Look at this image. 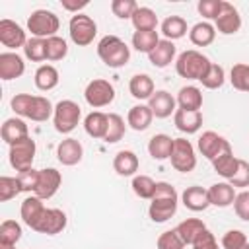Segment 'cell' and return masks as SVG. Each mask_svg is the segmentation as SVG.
Returning a JSON list of instances; mask_svg holds the SVG:
<instances>
[{
	"instance_id": "cell-1",
	"label": "cell",
	"mask_w": 249,
	"mask_h": 249,
	"mask_svg": "<svg viewBox=\"0 0 249 249\" xmlns=\"http://www.w3.org/2000/svg\"><path fill=\"white\" fill-rule=\"evenodd\" d=\"M177 204H179V195H177L175 187L167 181H158L156 183V193H154V196L150 200V206H148V216H150L152 222L163 224L171 216H175Z\"/></svg>"
},
{
	"instance_id": "cell-2",
	"label": "cell",
	"mask_w": 249,
	"mask_h": 249,
	"mask_svg": "<svg viewBox=\"0 0 249 249\" xmlns=\"http://www.w3.org/2000/svg\"><path fill=\"white\" fill-rule=\"evenodd\" d=\"M97 56L109 68H123L130 60V49L121 37L105 35L97 43Z\"/></svg>"
},
{
	"instance_id": "cell-3",
	"label": "cell",
	"mask_w": 249,
	"mask_h": 249,
	"mask_svg": "<svg viewBox=\"0 0 249 249\" xmlns=\"http://www.w3.org/2000/svg\"><path fill=\"white\" fill-rule=\"evenodd\" d=\"M210 66V58L195 49L183 51L175 60V72L185 80H198L206 74Z\"/></svg>"
},
{
	"instance_id": "cell-4",
	"label": "cell",
	"mask_w": 249,
	"mask_h": 249,
	"mask_svg": "<svg viewBox=\"0 0 249 249\" xmlns=\"http://www.w3.org/2000/svg\"><path fill=\"white\" fill-rule=\"evenodd\" d=\"M58 27H60L58 16L51 10H45V8L33 10L27 18V31L31 33V37H39V39L54 37Z\"/></svg>"
},
{
	"instance_id": "cell-5",
	"label": "cell",
	"mask_w": 249,
	"mask_h": 249,
	"mask_svg": "<svg viewBox=\"0 0 249 249\" xmlns=\"http://www.w3.org/2000/svg\"><path fill=\"white\" fill-rule=\"evenodd\" d=\"M82 119V109L76 101L72 99H60L54 105V115H53V124L54 130L60 134H70Z\"/></svg>"
},
{
	"instance_id": "cell-6",
	"label": "cell",
	"mask_w": 249,
	"mask_h": 249,
	"mask_svg": "<svg viewBox=\"0 0 249 249\" xmlns=\"http://www.w3.org/2000/svg\"><path fill=\"white\" fill-rule=\"evenodd\" d=\"M68 33H70V39L74 45L88 47L93 43V39L97 35V23L88 14H74L68 23Z\"/></svg>"
},
{
	"instance_id": "cell-7",
	"label": "cell",
	"mask_w": 249,
	"mask_h": 249,
	"mask_svg": "<svg viewBox=\"0 0 249 249\" xmlns=\"http://www.w3.org/2000/svg\"><path fill=\"white\" fill-rule=\"evenodd\" d=\"M35 152H37V144H35V140L31 136H27V138L12 144L10 146V154H8L10 165L18 173L31 169L33 167V160H35Z\"/></svg>"
},
{
	"instance_id": "cell-8",
	"label": "cell",
	"mask_w": 249,
	"mask_h": 249,
	"mask_svg": "<svg viewBox=\"0 0 249 249\" xmlns=\"http://www.w3.org/2000/svg\"><path fill=\"white\" fill-rule=\"evenodd\" d=\"M171 165L179 173H191L196 167V154L195 146L187 138H175L173 140V150H171Z\"/></svg>"
},
{
	"instance_id": "cell-9",
	"label": "cell",
	"mask_w": 249,
	"mask_h": 249,
	"mask_svg": "<svg viewBox=\"0 0 249 249\" xmlns=\"http://www.w3.org/2000/svg\"><path fill=\"white\" fill-rule=\"evenodd\" d=\"M84 97H86V103L93 109H99V107H107L109 103H113L115 99V88L109 80H103V78H93L86 89H84Z\"/></svg>"
},
{
	"instance_id": "cell-10",
	"label": "cell",
	"mask_w": 249,
	"mask_h": 249,
	"mask_svg": "<svg viewBox=\"0 0 249 249\" xmlns=\"http://www.w3.org/2000/svg\"><path fill=\"white\" fill-rule=\"evenodd\" d=\"M196 148H198V152H200L206 160H210V161L216 160V158L222 156V154L231 152L230 142H228L222 134H218V132H214V130H204V132L198 136Z\"/></svg>"
},
{
	"instance_id": "cell-11",
	"label": "cell",
	"mask_w": 249,
	"mask_h": 249,
	"mask_svg": "<svg viewBox=\"0 0 249 249\" xmlns=\"http://www.w3.org/2000/svg\"><path fill=\"white\" fill-rule=\"evenodd\" d=\"M66 224H68V218L60 208H45L33 231H39L45 235H56L66 228Z\"/></svg>"
},
{
	"instance_id": "cell-12",
	"label": "cell",
	"mask_w": 249,
	"mask_h": 249,
	"mask_svg": "<svg viewBox=\"0 0 249 249\" xmlns=\"http://www.w3.org/2000/svg\"><path fill=\"white\" fill-rule=\"evenodd\" d=\"M0 43H2L6 49H10V51L19 49V47L23 49L25 43H27L25 29H23L19 23H16V21H12V19H8V18L0 19Z\"/></svg>"
},
{
	"instance_id": "cell-13",
	"label": "cell",
	"mask_w": 249,
	"mask_h": 249,
	"mask_svg": "<svg viewBox=\"0 0 249 249\" xmlns=\"http://www.w3.org/2000/svg\"><path fill=\"white\" fill-rule=\"evenodd\" d=\"M62 185V175L58 169L54 167H45V169H39V181H37V187H35V193L39 198L47 200V198H53L56 195V191L60 189Z\"/></svg>"
},
{
	"instance_id": "cell-14",
	"label": "cell",
	"mask_w": 249,
	"mask_h": 249,
	"mask_svg": "<svg viewBox=\"0 0 249 249\" xmlns=\"http://www.w3.org/2000/svg\"><path fill=\"white\" fill-rule=\"evenodd\" d=\"M214 27L222 35H233V33H237L241 29V16H239L237 8L233 4H230V2H224L222 12H220V16L214 21Z\"/></svg>"
},
{
	"instance_id": "cell-15",
	"label": "cell",
	"mask_w": 249,
	"mask_h": 249,
	"mask_svg": "<svg viewBox=\"0 0 249 249\" xmlns=\"http://www.w3.org/2000/svg\"><path fill=\"white\" fill-rule=\"evenodd\" d=\"M148 107L152 109V113H154L156 119H167V117L175 115V111H177V99L169 91L158 89L148 99Z\"/></svg>"
},
{
	"instance_id": "cell-16",
	"label": "cell",
	"mask_w": 249,
	"mask_h": 249,
	"mask_svg": "<svg viewBox=\"0 0 249 249\" xmlns=\"http://www.w3.org/2000/svg\"><path fill=\"white\" fill-rule=\"evenodd\" d=\"M181 202L191 212H202L210 206L208 189H204L200 185H191L181 193Z\"/></svg>"
},
{
	"instance_id": "cell-17",
	"label": "cell",
	"mask_w": 249,
	"mask_h": 249,
	"mask_svg": "<svg viewBox=\"0 0 249 249\" xmlns=\"http://www.w3.org/2000/svg\"><path fill=\"white\" fill-rule=\"evenodd\" d=\"M23 72H25V62L18 53H14V51L0 53V78L4 82L19 78V76H23Z\"/></svg>"
},
{
	"instance_id": "cell-18",
	"label": "cell",
	"mask_w": 249,
	"mask_h": 249,
	"mask_svg": "<svg viewBox=\"0 0 249 249\" xmlns=\"http://www.w3.org/2000/svg\"><path fill=\"white\" fill-rule=\"evenodd\" d=\"M84 158V146L80 140L76 138H64L58 142L56 146V160L62 163V165H76L80 163Z\"/></svg>"
},
{
	"instance_id": "cell-19",
	"label": "cell",
	"mask_w": 249,
	"mask_h": 249,
	"mask_svg": "<svg viewBox=\"0 0 249 249\" xmlns=\"http://www.w3.org/2000/svg\"><path fill=\"white\" fill-rule=\"evenodd\" d=\"M208 196H210V206H218V208H228L233 204L237 193L235 189L230 185V181H220L208 187Z\"/></svg>"
},
{
	"instance_id": "cell-20",
	"label": "cell",
	"mask_w": 249,
	"mask_h": 249,
	"mask_svg": "<svg viewBox=\"0 0 249 249\" xmlns=\"http://www.w3.org/2000/svg\"><path fill=\"white\" fill-rule=\"evenodd\" d=\"M0 136H2V140L6 144L12 146V144L27 138L29 136V128H27V124H25V121L21 117H12V119L4 121L2 128H0Z\"/></svg>"
},
{
	"instance_id": "cell-21",
	"label": "cell",
	"mask_w": 249,
	"mask_h": 249,
	"mask_svg": "<svg viewBox=\"0 0 249 249\" xmlns=\"http://www.w3.org/2000/svg\"><path fill=\"white\" fill-rule=\"evenodd\" d=\"M175 54H177L175 43L173 41H167V39H160V43L156 45V49L148 54V60L156 68H165V66H169L175 60Z\"/></svg>"
},
{
	"instance_id": "cell-22",
	"label": "cell",
	"mask_w": 249,
	"mask_h": 249,
	"mask_svg": "<svg viewBox=\"0 0 249 249\" xmlns=\"http://www.w3.org/2000/svg\"><path fill=\"white\" fill-rule=\"evenodd\" d=\"M45 208H47V206L43 204V198H39L37 195H31V196L23 198L21 208H19V214H21L23 224H25L27 228H31V230H33V228L37 226L39 218L43 216Z\"/></svg>"
},
{
	"instance_id": "cell-23",
	"label": "cell",
	"mask_w": 249,
	"mask_h": 249,
	"mask_svg": "<svg viewBox=\"0 0 249 249\" xmlns=\"http://www.w3.org/2000/svg\"><path fill=\"white\" fill-rule=\"evenodd\" d=\"M173 123H175V128L181 130L183 134H195L202 126V113L200 111L177 109L175 115H173Z\"/></svg>"
},
{
	"instance_id": "cell-24",
	"label": "cell",
	"mask_w": 249,
	"mask_h": 249,
	"mask_svg": "<svg viewBox=\"0 0 249 249\" xmlns=\"http://www.w3.org/2000/svg\"><path fill=\"white\" fill-rule=\"evenodd\" d=\"M152 121H154V113H152V109H150L148 105H144V103H138V105L130 107L128 113H126V124H128L132 130H136V132L146 130V128L152 124Z\"/></svg>"
},
{
	"instance_id": "cell-25",
	"label": "cell",
	"mask_w": 249,
	"mask_h": 249,
	"mask_svg": "<svg viewBox=\"0 0 249 249\" xmlns=\"http://www.w3.org/2000/svg\"><path fill=\"white\" fill-rule=\"evenodd\" d=\"M140 167V161H138V156L132 152V150H121L115 154L113 158V169L117 171V175L121 177H130V175H136Z\"/></svg>"
},
{
	"instance_id": "cell-26",
	"label": "cell",
	"mask_w": 249,
	"mask_h": 249,
	"mask_svg": "<svg viewBox=\"0 0 249 249\" xmlns=\"http://www.w3.org/2000/svg\"><path fill=\"white\" fill-rule=\"evenodd\" d=\"M107 124H109V115L101 113V111H91L89 115H86L84 119V130L88 136L103 140L107 134Z\"/></svg>"
},
{
	"instance_id": "cell-27",
	"label": "cell",
	"mask_w": 249,
	"mask_h": 249,
	"mask_svg": "<svg viewBox=\"0 0 249 249\" xmlns=\"http://www.w3.org/2000/svg\"><path fill=\"white\" fill-rule=\"evenodd\" d=\"M53 115H54V105L51 103L49 97H43V95H33L31 97V105H29V111H27L25 119H31L35 123H45Z\"/></svg>"
},
{
	"instance_id": "cell-28",
	"label": "cell",
	"mask_w": 249,
	"mask_h": 249,
	"mask_svg": "<svg viewBox=\"0 0 249 249\" xmlns=\"http://www.w3.org/2000/svg\"><path fill=\"white\" fill-rule=\"evenodd\" d=\"M128 91L134 99L142 101V99H150L154 95L156 86H154V80L148 74H134L128 82Z\"/></svg>"
},
{
	"instance_id": "cell-29",
	"label": "cell",
	"mask_w": 249,
	"mask_h": 249,
	"mask_svg": "<svg viewBox=\"0 0 249 249\" xmlns=\"http://www.w3.org/2000/svg\"><path fill=\"white\" fill-rule=\"evenodd\" d=\"M177 105L185 111H200L202 107V91L196 86H183L177 91Z\"/></svg>"
},
{
	"instance_id": "cell-30",
	"label": "cell",
	"mask_w": 249,
	"mask_h": 249,
	"mask_svg": "<svg viewBox=\"0 0 249 249\" xmlns=\"http://www.w3.org/2000/svg\"><path fill=\"white\" fill-rule=\"evenodd\" d=\"M173 140H175V138H171L169 134H163V132L154 134V136L150 138V142H148V154H150L154 160H158V161L169 160L171 150H173Z\"/></svg>"
},
{
	"instance_id": "cell-31",
	"label": "cell",
	"mask_w": 249,
	"mask_h": 249,
	"mask_svg": "<svg viewBox=\"0 0 249 249\" xmlns=\"http://www.w3.org/2000/svg\"><path fill=\"white\" fill-rule=\"evenodd\" d=\"M189 39L195 47H208L216 39V27L210 21H198L189 29Z\"/></svg>"
},
{
	"instance_id": "cell-32",
	"label": "cell",
	"mask_w": 249,
	"mask_h": 249,
	"mask_svg": "<svg viewBox=\"0 0 249 249\" xmlns=\"http://www.w3.org/2000/svg\"><path fill=\"white\" fill-rule=\"evenodd\" d=\"M58 70L53 66V64H41L37 70H35V76H33V82H35V88L39 91H51L58 86Z\"/></svg>"
},
{
	"instance_id": "cell-33",
	"label": "cell",
	"mask_w": 249,
	"mask_h": 249,
	"mask_svg": "<svg viewBox=\"0 0 249 249\" xmlns=\"http://www.w3.org/2000/svg\"><path fill=\"white\" fill-rule=\"evenodd\" d=\"M187 31H189L187 21H185V18H181V16H167V18L161 21V35H163V39H167V41H177V39L185 37Z\"/></svg>"
},
{
	"instance_id": "cell-34",
	"label": "cell",
	"mask_w": 249,
	"mask_h": 249,
	"mask_svg": "<svg viewBox=\"0 0 249 249\" xmlns=\"http://www.w3.org/2000/svg\"><path fill=\"white\" fill-rule=\"evenodd\" d=\"M175 230H177V233L181 235V239L185 241V245H193V243L198 239V235H200L204 230H208V228H206V224H204L202 220H198V218H187V220H183Z\"/></svg>"
},
{
	"instance_id": "cell-35",
	"label": "cell",
	"mask_w": 249,
	"mask_h": 249,
	"mask_svg": "<svg viewBox=\"0 0 249 249\" xmlns=\"http://www.w3.org/2000/svg\"><path fill=\"white\" fill-rule=\"evenodd\" d=\"M212 167L214 171L224 177V179H231L235 173H237V167H239V158L233 156V152H228V154H222L218 156L216 160H212Z\"/></svg>"
},
{
	"instance_id": "cell-36",
	"label": "cell",
	"mask_w": 249,
	"mask_h": 249,
	"mask_svg": "<svg viewBox=\"0 0 249 249\" xmlns=\"http://www.w3.org/2000/svg\"><path fill=\"white\" fill-rule=\"evenodd\" d=\"M132 25L136 31H154L158 25V16L152 8L148 6H138V10L134 12V16L130 18Z\"/></svg>"
},
{
	"instance_id": "cell-37",
	"label": "cell",
	"mask_w": 249,
	"mask_h": 249,
	"mask_svg": "<svg viewBox=\"0 0 249 249\" xmlns=\"http://www.w3.org/2000/svg\"><path fill=\"white\" fill-rule=\"evenodd\" d=\"M158 43H160V35H158L156 29H154V31H134V33H132V47H134L138 53L150 54V53L156 49Z\"/></svg>"
},
{
	"instance_id": "cell-38",
	"label": "cell",
	"mask_w": 249,
	"mask_h": 249,
	"mask_svg": "<svg viewBox=\"0 0 249 249\" xmlns=\"http://www.w3.org/2000/svg\"><path fill=\"white\" fill-rule=\"evenodd\" d=\"M21 239V226L16 220H4L0 224V247H16Z\"/></svg>"
},
{
	"instance_id": "cell-39",
	"label": "cell",
	"mask_w": 249,
	"mask_h": 249,
	"mask_svg": "<svg viewBox=\"0 0 249 249\" xmlns=\"http://www.w3.org/2000/svg\"><path fill=\"white\" fill-rule=\"evenodd\" d=\"M23 54L31 62H43V60H47V39H39V37L27 39V43L23 47Z\"/></svg>"
},
{
	"instance_id": "cell-40",
	"label": "cell",
	"mask_w": 249,
	"mask_h": 249,
	"mask_svg": "<svg viewBox=\"0 0 249 249\" xmlns=\"http://www.w3.org/2000/svg\"><path fill=\"white\" fill-rule=\"evenodd\" d=\"M224 82H226V70H224L220 64L210 62L206 74L200 78V84H202L206 89H218V88L224 86Z\"/></svg>"
},
{
	"instance_id": "cell-41",
	"label": "cell",
	"mask_w": 249,
	"mask_h": 249,
	"mask_svg": "<svg viewBox=\"0 0 249 249\" xmlns=\"http://www.w3.org/2000/svg\"><path fill=\"white\" fill-rule=\"evenodd\" d=\"M130 187H132L134 195L144 200H152V196L156 193V181L150 175H134Z\"/></svg>"
},
{
	"instance_id": "cell-42",
	"label": "cell",
	"mask_w": 249,
	"mask_h": 249,
	"mask_svg": "<svg viewBox=\"0 0 249 249\" xmlns=\"http://www.w3.org/2000/svg\"><path fill=\"white\" fill-rule=\"evenodd\" d=\"M124 130H126V124H124V119L119 115V113H109V124H107V134H105V142L107 144H115L119 142L123 136H124Z\"/></svg>"
},
{
	"instance_id": "cell-43",
	"label": "cell",
	"mask_w": 249,
	"mask_h": 249,
	"mask_svg": "<svg viewBox=\"0 0 249 249\" xmlns=\"http://www.w3.org/2000/svg\"><path fill=\"white\" fill-rule=\"evenodd\" d=\"M230 82L237 91H249V64L237 62L230 70Z\"/></svg>"
},
{
	"instance_id": "cell-44",
	"label": "cell",
	"mask_w": 249,
	"mask_h": 249,
	"mask_svg": "<svg viewBox=\"0 0 249 249\" xmlns=\"http://www.w3.org/2000/svg\"><path fill=\"white\" fill-rule=\"evenodd\" d=\"M66 54H68V43L62 37L54 35L47 39V60L56 62V60H62Z\"/></svg>"
},
{
	"instance_id": "cell-45",
	"label": "cell",
	"mask_w": 249,
	"mask_h": 249,
	"mask_svg": "<svg viewBox=\"0 0 249 249\" xmlns=\"http://www.w3.org/2000/svg\"><path fill=\"white\" fill-rule=\"evenodd\" d=\"M19 193H21V185H19L18 175L16 177H8V175H2L0 177V200L2 202L12 200Z\"/></svg>"
},
{
	"instance_id": "cell-46",
	"label": "cell",
	"mask_w": 249,
	"mask_h": 249,
	"mask_svg": "<svg viewBox=\"0 0 249 249\" xmlns=\"http://www.w3.org/2000/svg\"><path fill=\"white\" fill-rule=\"evenodd\" d=\"M245 245H249V239L241 230H228L222 235V247L224 249H243Z\"/></svg>"
},
{
	"instance_id": "cell-47",
	"label": "cell",
	"mask_w": 249,
	"mask_h": 249,
	"mask_svg": "<svg viewBox=\"0 0 249 249\" xmlns=\"http://www.w3.org/2000/svg\"><path fill=\"white\" fill-rule=\"evenodd\" d=\"M156 247L158 249H185V241L181 239L177 230H167V231L160 233V237L156 241Z\"/></svg>"
},
{
	"instance_id": "cell-48",
	"label": "cell",
	"mask_w": 249,
	"mask_h": 249,
	"mask_svg": "<svg viewBox=\"0 0 249 249\" xmlns=\"http://www.w3.org/2000/svg\"><path fill=\"white\" fill-rule=\"evenodd\" d=\"M136 10H138V4L134 0H113L111 2V12L119 19H130Z\"/></svg>"
},
{
	"instance_id": "cell-49",
	"label": "cell",
	"mask_w": 249,
	"mask_h": 249,
	"mask_svg": "<svg viewBox=\"0 0 249 249\" xmlns=\"http://www.w3.org/2000/svg\"><path fill=\"white\" fill-rule=\"evenodd\" d=\"M222 6H224V0H200L196 10L204 19H214L216 21V18L222 12Z\"/></svg>"
},
{
	"instance_id": "cell-50",
	"label": "cell",
	"mask_w": 249,
	"mask_h": 249,
	"mask_svg": "<svg viewBox=\"0 0 249 249\" xmlns=\"http://www.w3.org/2000/svg\"><path fill=\"white\" fill-rule=\"evenodd\" d=\"M18 179L21 185V193H35V187L39 181V169L31 167L27 171H21V173H18Z\"/></svg>"
},
{
	"instance_id": "cell-51",
	"label": "cell",
	"mask_w": 249,
	"mask_h": 249,
	"mask_svg": "<svg viewBox=\"0 0 249 249\" xmlns=\"http://www.w3.org/2000/svg\"><path fill=\"white\" fill-rule=\"evenodd\" d=\"M230 185L235 189V187H239V189H247L249 187V161H245V160H239V167H237V173L230 179Z\"/></svg>"
},
{
	"instance_id": "cell-52",
	"label": "cell",
	"mask_w": 249,
	"mask_h": 249,
	"mask_svg": "<svg viewBox=\"0 0 249 249\" xmlns=\"http://www.w3.org/2000/svg\"><path fill=\"white\" fill-rule=\"evenodd\" d=\"M233 210H235V214H237L239 220L249 222V191L237 193V196L233 200Z\"/></svg>"
},
{
	"instance_id": "cell-53",
	"label": "cell",
	"mask_w": 249,
	"mask_h": 249,
	"mask_svg": "<svg viewBox=\"0 0 249 249\" xmlns=\"http://www.w3.org/2000/svg\"><path fill=\"white\" fill-rule=\"evenodd\" d=\"M193 249H220V247H218V241H216L214 233L210 230H204L198 235V239L193 243Z\"/></svg>"
},
{
	"instance_id": "cell-54",
	"label": "cell",
	"mask_w": 249,
	"mask_h": 249,
	"mask_svg": "<svg viewBox=\"0 0 249 249\" xmlns=\"http://www.w3.org/2000/svg\"><path fill=\"white\" fill-rule=\"evenodd\" d=\"M88 6V0H82V2H68V0H62V8L68 10V12H74V14H82L80 10H84Z\"/></svg>"
},
{
	"instance_id": "cell-55",
	"label": "cell",
	"mask_w": 249,
	"mask_h": 249,
	"mask_svg": "<svg viewBox=\"0 0 249 249\" xmlns=\"http://www.w3.org/2000/svg\"><path fill=\"white\" fill-rule=\"evenodd\" d=\"M0 249H16V247H0Z\"/></svg>"
},
{
	"instance_id": "cell-56",
	"label": "cell",
	"mask_w": 249,
	"mask_h": 249,
	"mask_svg": "<svg viewBox=\"0 0 249 249\" xmlns=\"http://www.w3.org/2000/svg\"><path fill=\"white\" fill-rule=\"evenodd\" d=\"M243 249H249V245H245V247H243Z\"/></svg>"
}]
</instances>
